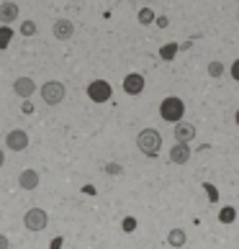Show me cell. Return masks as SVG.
<instances>
[{
    "mask_svg": "<svg viewBox=\"0 0 239 249\" xmlns=\"http://www.w3.org/2000/svg\"><path fill=\"white\" fill-rule=\"evenodd\" d=\"M160 116L165 118V121H170V124H180L183 116H185V103H183L178 95L165 98L160 103Z\"/></svg>",
    "mask_w": 239,
    "mask_h": 249,
    "instance_id": "cell-1",
    "label": "cell"
},
{
    "mask_svg": "<svg viewBox=\"0 0 239 249\" xmlns=\"http://www.w3.org/2000/svg\"><path fill=\"white\" fill-rule=\"evenodd\" d=\"M136 146H139L147 157H157L160 149H162L160 131H154V128H144V131H139V136H136Z\"/></svg>",
    "mask_w": 239,
    "mask_h": 249,
    "instance_id": "cell-2",
    "label": "cell"
},
{
    "mask_svg": "<svg viewBox=\"0 0 239 249\" xmlns=\"http://www.w3.org/2000/svg\"><path fill=\"white\" fill-rule=\"evenodd\" d=\"M64 95H67V88H64V82H59V80H49L41 85V100L47 106H59L64 100Z\"/></svg>",
    "mask_w": 239,
    "mask_h": 249,
    "instance_id": "cell-3",
    "label": "cell"
},
{
    "mask_svg": "<svg viewBox=\"0 0 239 249\" xmlns=\"http://www.w3.org/2000/svg\"><path fill=\"white\" fill-rule=\"evenodd\" d=\"M49 224V213L44 208H29L23 216V226L29 229V231H44Z\"/></svg>",
    "mask_w": 239,
    "mask_h": 249,
    "instance_id": "cell-4",
    "label": "cell"
},
{
    "mask_svg": "<svg viewBox=\"0 0 239 249\" xmlns=\"http://www.w3.org/2000/svg\"><path fill=\"white\" fill-rule=\"evenodd\" d=\"M113 95V88H111V82H106V80H93L88 85V98L93 100V103H108Z\"/></svg>",
    "mask_w": 239,
    "mask_h": 249,
    "instance_id": "cell-5",
    "label": "cell"
},
{
    "mask_svg": "<svg viewBox=\"0 0 239 249\" xmlns=\"http://www.w3.org/2000/svg\"><path fill=\"white\" fill-rule=\"evenodd\" d=\"M5 146L11 152L29 149V134H26L23 128H13V131H8V136H5Z\"/></svg>",
    "mask_w": 239,
    "mask_h": 249,
    "instance_id": "cell-6",
    "label": "cell"
},
{
    "mask_svg": "<svg viewBox=\"0 0 239 249\" xmlns=\"http://www.w3.org/2000/svg\"><path fill=\"white\" fill-rule=\"evenodd\" d=\"M144 75H139V72H129V75L124 77V93L126 95H139L144 93Z\"/></svg>",
    "mask_w": 239,
    "mask_h": 249,
    "instance_id": "cell-7",
    "label": "cell"
},
{
    "mask_svg": "<svg viewBox=\"0 0 239 249\" xmlns=\"http://www.w3.org/2000/svg\"><path fill=\"white\" fill-rule=\"evenodd\" d=\"M190 157H193L190 144H178V142L172 144V149H170V162L172 164H188Z\"/></svg>",
    "mask_w": 239,
    "mask_h": 249,
    "instance_id": "cell-8",
    "label": "cell"
},
{
    "mask_svg": "<svg viewBox=\"0 0 239 249\" xmlns=\"http://www.w3.org/2000/svg\"><path fill=\"white\" fill-rule=\"evenodd\" d=\"M13 93H16L18 98L29 100V98L36 93V82H34L31 77H18V80L13 82Z\"/></svg>",
    "mask_w": 239,
    "mask_h": 249,
    "instance_id": "cell-9",
    "label": "cell"
},
{
    "mask_svg": "<svg viewBox=\"0 0 239 249\" xmlns=\"http://www.w3.org/2000/svg\"><path fill=\"white\" fill-rule=\"evenodd\" d=\"M72 34H75V23H72L70 18H57V21H54V36H57L59 41L72 39Z\"/></svg>",
    "mask_w": 239,
    "mask_h": 249,
    "instance_id": "cell-10",
    "label": "cell"
},
{
    "mask_svg": "<svg viewBox=\"0 0 239 249\" xmlns=\"http://www.w3.org/2000/svg\"><path fill=\"white\" fill-rule=\"evenodd\" d=\"M175 139H178V144H190L196 139V126L188 124V121L175 124Z\"/></svg>",
    "mask_w": 239,
    "mask_h": 249,
    "instance_id": "cell-11",
    "label": "cell"
},
{
    "mask_svg": "<svg viewBox=\"0 0 239 249\" xmlns=\"http://www.w3.org/2000/svg\"><path fill=\"white\" fill-rule=\"evenodd\" d=\"M39 172L36 170H21V175H18V185H21V190H36L39 188Z\"/></svg>",
    "mask_w": 239,
    "mask_h": 249,
    "instance_id": "cell-12",
    "label": "cell"
},
{
    "mask_svg": "<svg viewBox=\"0 0 239 249\" xmlns=\"http://www.w3.org/2000/svg\"><path fill=\"white\" fill-rule=\"evenodd\" d=\"M18 18V5L16 3H3L0 5V23H13Z\"/></svg>",
    "mask_w": 239,
    "mask_h": 249,
    "instance_id": "cell-13",
    "label": "cell"
},
{
    "mask_svg": "<svg viewBox=\"0 0 239 249\" xmlns=\"http://www.w3.org/2000/svg\"><path fill=\"white\" fill-rule=\"evenodd\" d=\"M188 242V234L183 231V229H172V231L167 234V244L170 247H185Z\"/></svg>",
    "mask_w": 239,
    "mask_h": 249,
    "instance_id": "cell-14",
    "label": "cell"
},
{
    "mask_svg": "<svg viewBox=\"0 0 239 249\" xmlns=\"http://www.w3.org/2000/svg\"><path fill=\"white\" fill-rule=\"evenodd\" d=\"M13 39V29L11 26H0V49H8Z\"/></svg>",
    "mask_w": 239,
    "mask_h": 249,
    "instance_id": "cell-15",
    "label": "cell"
},
{
    "mask_svg": "<svg viewBox=\"0 0 239 249\" xmlns=\"http://www.w3.org/2000/svg\"><path fill=\"white\" fill-rule=\"evenodd\" d=\"M219 221H221V224H234V221H237V211L232 206L221 208V211H219Z\"/></svg>",
    "mask_w": 239,
    "mask_h": 249,
    "instance_id": "cell-16",
    "label": "cell"
},
{
    "mask_svg": "<svg viewBox=\"0 0 239 249\" xmlns=\"http://www.w3.org/2000/svg\"><path fill=\"white\" fill-rule=\"evenodd\" d=\"M136 18H139V23H142V26H149V23H154V18H157V16H154L152 8H142V11L136 13Z\"/></svg>",
    "mask_w": 239,
    "mask_h": 249,
    "instance_id": "cell-17",
    "label": "cell"
},
{
    "mask_svg": "<svg viewBox=\"0 0 239 249\" xmlns=\"http://www.w3.org/2000/svg\"><path fill=\"white\" fill-rule=\"evenodd\" d=\"M178 49H180L178 44H165V47L160 49V57L170 62V59H175V54H178Z\"/></svg>",
    "mask_w": 239,
    "mask_h": 249,
    "instance_id": "cell-18",
    "label": "cell"
},
{
    "mask_svg": "<svg viewBox=\"0 0 239 249\" xmlns=\"http://www.w3.org/2000/svg\"><path fill=\"white\" fill-rule=\"evenodd\" d=\"M208 75H211V77H221V75H224V64H221V62H211V64H208Z\"/></svg>",
    "mask_w": 239,
    "mask_h": 249,
    "instance_id": "cell-19",
    "label": "cell"
},
{
    "mask_svg": "<svg viewBox=\"0 0 239 249\" xmlns=\"http://www.w3.org/2000/svg\"><path fill=\"white\" fill-rule=\"evenodd\" d=\"M103 170H106V175H111V178H116V175H121V172H124V167H121L118 162H108Z\"/></svg>",
    "mask_w": 239,
    "mask_h": 249,
    "instance_id": "cell-20",
    "label": "cell"
},
{
    "mask_svg": "<svg viewBox=\"0 0 239 249\" xmlns=\"http://www.w3.org/2000/svg\"><path fill=\"white\" fill-rule=\"evenodd\" d=\"M21 34H23V36H34V34H36V23H34V21H23V23H21Z\"/></svg>",
    "mask_w": 239,
    "mask_h": 249,
    "instance_id": "cell-21",
    "label": "cell"
},
{
    "mask_svg": "<svg viewBox=\"0 0 239 249\" xmlns=\"http://www.w3.org/2000/svg\"><path fill=\"white\" fill-rule=\"evenodd\" d=\"M121 229H124L126 234H131L134 229H136V218H131V216H129V218H124V224H121Z\"/></svg>",
    "mask_w": 239,
    "mask_h": 249,
    "instance_id": "cell-22",
    "label": "cell"
},
{
    "mask_svg": "<svg viewBox=\"0 0 239 249\" xmlns=\"http://www.w3.org/2000/svg\"><path fill=\"white\" fill-rule=\"evenodd\" d=\"M203 190L208 193V198H211V203H216V200H219V196H216V188L211 185V182H206V185H203Z\"/></svg>",
    "mask_w": 239,
    "mask_h": 249,
    "instance_id": "cell-23",
    "label": "cell"
},
{
    "mask_svg": "<svg viewBox=\"0 0 239 249\" xmlns=\"http://www.w3.org/2000/svg\"><path fill=\"white\" fill-rule=\"evenodd\" d=\"M229 72H232V80L239 82V59H234V64L229 67Z\"/></svg>",
    "mask_w": 239,
    "mask_h": 249,
    "instance_id": "cell-24",
    "label": "cell"
},
{
    "mask_svg": "<svg viewBox=\"0 0 239 249\" xmlns=\"http://www.w3.org/2000/svg\"><path fill=\"white\" fill-rule=\"evenodd\" d=\"M154 23H157L160 29H167V26H170V21H167V16H160V18H154Z\"/></svg>",
    "mask_w": 239,
    "mask_h": 249,
    "instance_id": "cell-25",
    "label": "cell"
},
{
    "mask_svg": "<svg viewBox=\"0 0 239 249\" xmlns=\"http://www.w3.org/2000/svg\"><path fill=\"white\" fill-rule=\"evenodd\" d=\"M0 249H11V239L5 234H0Z\"/></svg>",
    "mask_w": 239,
    "mask_h": 249,
    "instance_id": "cell-26",
    "label": "cell"
},
{
    "mask_svg": "<svg viewBox=\"0 0 239 249\" xmlns=\"http://www.w3.org/2000/svg\"><path fill=\"white\" fill-rule=\"evenodd\" d=\"M62 244H64V242H62V236H54V239H52V244H49V249H62Z\"/></svg>",
    "mask_w": 239,
    "mask_h": 249,
    "instance_id": "cell-27",
    "label": "cell"
},
{
    "mask_svg": "<svg viewBox=\"0 0 239 249\" xmlns=\"http://www.w3.org/2000/svg\"><path fill=\"white\" fill-rule=\"evenodd\" d=\"M3 164H5V152L0 149V167H3Z\"/></svg>",
    "mask_w": 239,
    "mask_h": 249,
    "instance_id": "cell-28",
    "label": "cell"
},
{
    "mask_svg": "<svg viewBox=\"0 0 239 249\" xmlns=\"http://www.w3.org/2000/svg\"><path fill=\"white\" fill-rule=\"evenodd\" d=\"M234 121H237V126H239V110H237V116H234Z\"/></svg>",
    "mask_w": 239,
    "mask_h": 249,
    "instance_id": "cell-29",
    "label": "cell"
}]
</instances>
